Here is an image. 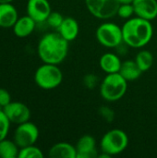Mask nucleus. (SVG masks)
Masks as SVG:
<instances>
[{
    "mask_svg": "<svg viewBox=\"0 0 157 158\" xmlns=\"http://www.w3.org/2000/svg\"><path fill=\"white\" fill-rule=\"evenodd\" d=\"M68 43L58 32L46 33L38 43V56L43 63L58 65L68 56Z\"/></svg>",
    "mask_w": 157,
    "mask_h": 158,
    "instance_id": "obj_1",
    "label": "nucleus"
},
{
    "mask_svg": "<svg viewBox=\"0 0 157 158\" xmlns=\"http://www.w3.org/2000/svg\"><path fill=\"white\" fill-rule=\"evenodd\" d=\"M121 29L124 44L134 48L145 46L149 44L154 34L151 20L140 17L127 19Z\"/></svg>",
    "mask_w": 157,
    "mask_h": 158,
    "instance_id": "obj_2",
    "label": "nucleus"
},
{
    "mask_svg": "<svg viewBox=\"0 0 157 158\" xmlns=\"http://www.w3.org/2000/svg\"><path fill=\"white\" fill-rule=\"evenodd\" d=\"M128 81L118 73L107 74L100 85L101 96L107 102H117L126 94Z\"/></svg>",
    "mask_w": 157,
    "mask_h": 158,
    "instance_id": "obj_3",
    "label": "nucleus"
},
{
    "mask_svg": "<svg viewBox=\"0 0 157 158\" xmlns=\"http://www.w3.org/2000/svg\"><path fill=\"white\" fill-rule=\"evenodd\" d=\"M63 81V73L57 65L43 63L34 73V81L43 90H52L58 87Z\"/></svg>",
    "mask_w": 157,
    "mask_h": 158,
    "instance_id": "obj_4",
    "label": "nucleus"
},
{
    "mask_svg": "<svg viewBox=\"0 0 157 158\" xmlns=\"http://www.w3.org/2000/svg\"><path fill=\"white\" fill-rule=\"evenodd\" d=\"M129 137L127 133L119 129H114L107 131L101 139L100 147L103 153L110 156L121 154L128 147Z\"/></svg>",
    "mask_w": 157,
    "mask_h": 158,
    "instance_id": "obj_5",
    "label": "nucleus"
},
{
    "mask_svg": "<svg viewBox=\"0 0 157 158\" xmlns=\"http://www.w3.org/2000/svg\"><path fill=\"white\" fill-rule=\"evenodd\" d=\"M96 39L105 47H117L123 43L122 29L114 22L102 23L96 30Z\"/></svg>",
    "mask_w": 157,
    "mask_h": 158,
    "instance_id": "obj_6",
    "label": "nucleus"
},
{
    "mask_svg": "<svg viewBox=\"0 0 157 158\" xmlns=\"http://www.w3.org/2000/svg\"><path fill=\"white\" fill-rule=\"evenodd\" d=\"M89 12L97 19H108L118 14V0H85Z\"/></svg>",
    "mask_w": 157,
    "mask_h": 158,
    "instance_id": "obj_7",
    "label": "nucleus"
},
{
    "mask_svg": "<svg viewBox=\"0 0 157 158\" xmlns=\"http://www.w3.org/2000/svg\"><path fill=\"white\" fill-rule=\"evenodd\" d=\"M38 138L39 130L37 126L31 121L19 124L14 132V142L19 148L35 144Z\"/></svg>",
    "mask_w": 157,
    "mask_h": 158,
    "instance_id": "obj_8",
    "label": "nucleus"
},
{
    "mask_svg": "<svg viewBox=\"0 0 157 158\" xmlns=\"http://www.w3.org/2000/svg\"><path fill=\"white\" fill-rule=\"evenodd\" d=\"M9 121L13 124H21L27 122L31 118L30 108L21 102H10L2 108Z\"/></svg>",
    "mask_w": 157,
    "mask_h": 158,
    "instance_id": "obj_9",
    "label": "nucleus"
},
{
    "mask_svg": "<svg viewBox=\"0 0 157 158\" xmlns=\"http://www.w3.org/2000/svg\"><path fill=\"white\" fill-rule=\"evenodd\" d=\"M52 12L48 0H28L27 15H29L36 23L45 22Z\"/></svg>",
    "mask_w": 157,
    "mask_h": 158,
    "instance_id": "obj_10",
    "label": "nucleus"
},
{
    "mask_svg": "<svg viewBox=\"0 0 157 158\" xmlns=\"http://www.w3.org/2000/svg\"><path fill=\"white\" fill-rule=\"evenodd\" d=\"M77 158H95L98 157L95 139L91 135L81 136L76 144Z\"/></svg>",
    "mask_w": 157,
    "mask_h": 158,
    "instance_id": "obj_11",
    "label": "nucleus"
},
{
    "mask_svg": "<svg viewBox=\"0 0 157 158\" xmlns=\"http://www.w3.org/2000/svg\"><path fill=\"white\" fill-rule=\"evenodd\" d=\"M137 17L153 20L157 17V0H134L132 3Z\"/></svg>",
    "mask_w": 157,
    "mask_h": 158,
    "instance_id": "obj_12",
    "label": "nucleus"
},
{
    "mask_svg": "<svg viewBox=\"0 0 157 158\" xmlns=\"http://www.w3.org/2000/svg\"><path fill=\"white\" fill-rule=\"evenodd\" d=\"M19 19L16 7L11 3H0V27L4 29L13 28Z\"/></svg>",
    "mask_w": 157,
    "mask_h": 158,
    "instance_id": "obj_13",
    "label": "nucleus"
},
{
    "mask_svg": "<svg viewBox=\"0 0 157 158\" xmlns=\"http://www.w3.org/2000/svg\"><path fill=\"white\" fill-rule=\"evenodd\" d=\"M36 22L29 15L22 16L18 19L13 26V31L17 37L25 38L31 35L35 30Z\"/></svg>",
    "mask_w": 157,
    "mask_h": 158,
    "instance_id": "obj_14",
    "label": "nucleus"
},
{
    "mask_svg": "<svg viewBox=\"0 0 157 158\" xmlns=\"http://www.w3.org/2000/svg\"><path fill=\"white\" fill-rule=\"evenodd\" d=\"M56 31L64 39H66L68 42H71L75 40L79 34V23L75 19L67 17L64 18L62 24Z\"/></svg>",
    "mask_w": 157,
    "mask_h": 158,
    "instance_id": "obj_15",
    "label": "nucleus"
},
{
    "mask_svg": "<svg viewBox=\"0 0 157 158\" xmlns=\"http://www.w3.org/2000/svg\"><path fill=\"white\" fill-rule=\"evenodd\" d=\"M48 156L51 158H77V150L68 143H57L50 148Z\"/></svg>",
    "mask_w": 157,
    "mask_h": 158,
    "instance_id": "obj_16",
    "label": "nucleus"
},
{
    "mask_svg": "<svg viewBox=\"0 0 157 158\" xmlns=\"http://www.w3.org/2000/svg\"><path fill=\"white\" fill-rule=\"evenodd\" d=\"M100 67L106 74L119 72L121 67V60L118 55L113 53H105L100 58Z\"/></svg>",
    "mask_w": 157,
    "mask_h": 158,
    "instance_id": "obj_17",
    "label": "nucleus"
},
{
    "mask_svg": "<svg viewBox=\"0 0 157 158\" xmlns=\"http://www.w3.org/2000/svg\"><path fill=\"white\" fill-rule=\"evenodd\" d=\"M143 71L139 68L138 64L135 60H126L122 62L119 74L127 81H132L137 79H139L142 75Z\"/></svg>",
    "mask_w": 157,
    "mask_h": 158,
    "instance_id": "obj_18",
    "label": "nucleus"
},
{
    "mask_svg": "<svg viewBox=\"0 0 157 158\" xmlns=\"http://www.w3.org/2000/svg\"><path fill=\"white\" fill-rule=\"evenodd\" d=\"M19 147L13 141L6 138L0 142V157L1 158H18Z\"/></svg>",
    "mask_w": 157,
    "mask_h": 158,
    "instance_id": "obj_19",
    "label": "nucleus"
},
{
    "mask_svg": "<svg viewBox=\"0 0 157 158\" xmlns=\"http://www.w3.org/2000/svg\"><path fill=\"white\" fill-rule=\"evenodd\" d=\"M136 63L143 72H145L151 69L154 63V56L148 50H142L138 53L135 58Z\"/></svg>",
    "mask_w": 157,
    "mask_h": 158,
    "instance_id": "obj_20",
    "label": "nucleus"
},
{
    "mask_svg": "<svg viewBox=\"0 0 157 158\" xmlns=\"http://www.w3.org/2000/svg\"><path fill=\"white\" fill-rule=\"evenodd\" d=\"M43 154L40 148L34 144L19 148L18 158H43Z\"/></svg>",
    "mask_w": 157,
    "mask_h": 158,
    "instance_id": "obj_21",
    "label": "nucleus"
},
{
    "mask_svg": "<svg viewBox=\"0 0 157 158\" xmlns=\"http://www.w3.org/2000/svg\"><path fill=\"white\" fill-rule=\"evenodd\" d=\"M10 124L11 122L7 118L3 109H0V142L6 138L9 132Z\"/></svg>",
    "mask_w": 157,
    "mask_h": 158,
    "instance_id": "obj_22",
    "label": "nucleus"
},
{
    "mask_svg": "<svg viewBox=\"0 0 157 158\" xmlns=\"http://www.w3.org/2000/svg\"><path fill=\"white\" fill-rule=\"evenodd\" d=\"M63 20H64V17L62 16V14H60L59 12L52 11L50 13V15L48 16L45 22L48 24L49 27L57 30L60 27V25L62 24Z\"/></svg>",
    "mask_w": 157,
    "mask_h": 158,
    "instance_id": "obj_23",
    "label": "nucleus"
},
{
    "mask_svg": "<svg viewBox=\"0 0 157 158\" xmlns=\"http://www.w3.org/2000/svg\"><path fill=\"white\" fill-rule=\"evenodd\" d=\"M134 14H135V12H134V6H133L132 4H120L117 15H118L122 19H129Z\"/></svg>",
    "mask_w": 157,
    "mask_h": 158,
    "instance_id": "obj_24",
    "label": "nucleus"
},
{
    "mask_svg": "<svg viewBox=\"0 0 157 158\" xmlns=\"http://www.w3.org/2000/svg\"><path fill=\"white\" fill-rule=\"evenodd\" d=\"M99 114L102 117V118L107 122H112L114 120L115 113L111 108H109L107 106H101L99 108Z\"/></svg>",
    "mask_w": 157,
    "mask_h": 158,
    "instance_id": "obj_25",
    "label": "nucleus"
},
{
    "mask_svg": "<svg viewBox=\"0 0 157 158\" xmlns=\"http://www.w3.org/2000/svg\"><path fill=\"white\" fill-rule=\"evenodd\" d=\"M83 83L87 88L93 89L96 86V84L98 83V78L96 75H94L93 73L87 74L83 78Z\"/></svg>",
    "mask_w": 157,
    "mask_h": 158,
    "instance_id": "obj_26",
    "label": "nucleus"
},
{
    "mask_svg": "<svg viewBox=\"0 0 157 158\" xmlns=\"http://www.w3.org/2000/svg\"><path fill=\"white\" fill-rule=\"evenodd\" d=\"M11 101V95L9 92L4 88H0V107L3 108L7 106Z\"/></svg>",
    "mask_w": 157,
    "mask_h": 158,
    "instance_id": "obj_27",
    "label": "nucleus"
},
{
    "mask_svg": "<svg viewBox=\"0 0 157 158\" xmlns=\"http://www.w3.org/2000/svg\"><path fill=\"white\" fill-rule=\"evenodd\" d=\"M134 0H118L120 4H132Z\"/></svg>",
    "mask_w": 157,
    "mask_h": 158,
    "instance_id": "obj_28",
    "label": "nucleus"
},
{
    "mask_svg": "<svg viewBox=\"0 0 157 158\" xmlns=\"http://www.w3.org/2000/svg\"><path fill=\"white\" fill-rule=\"evenodd\" d=\"M14 0H0V3H12Z\"/></svg>",
    "mask_w": 157,
    "mask_h": 158,
    "instance_id": "obj_29",
    "label": "nucleus"
}]
</instances>
